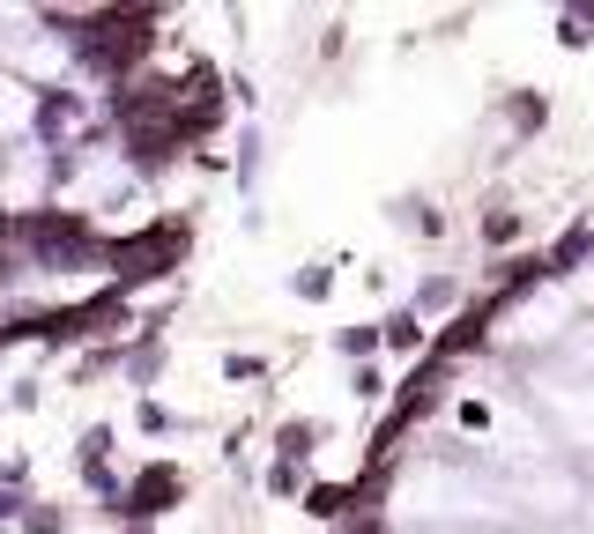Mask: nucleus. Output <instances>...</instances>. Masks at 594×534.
<instances>
[{"instance_id":"nucleus-6","label":"nucleus","mask_w":594,"mask_h":534,"mask_svg":"<svg viewBox=\"0 0 594 534\" xmlns=\"http://www.w3.org/2000/svg\"><path fill=\"white\" fill-rule=\"evenodd\" d=\"M290 290H297V297H313V305H320V297L335 290V267H327V260H313V267H297V275H290Z\"/></svg>"},{"instance_id":"nucleus-11","label":"nucleus","mask_w":594,"mask_h":534,"mask_svg":"<svg viewBox=\"0 0 594 534\" xmlns=\"http://www.w3.org/2000/svg\"><path fill=\"white\" fill-rule=\"evenodd\" d=\"M120 534H156V527H142V520H120Z\"/></svg>"},{"instance_id":"nucleus-2","label":"nucleus","mask_w":594,"mask_h":534,"mask_svg":"<svg viewBox=\"0 0 594 534\" xmlns=\"http://www.w3.org/2000/svg\"><path fill=\"white\" fill-rule=\"evenodd\" d=\"M178 497H186V468H178V461H148L142 475H126V483H120V505H112V512L148 527V520H164Z\"/></svg>"},{"instance_id":"nucleus-9","label":"nucleus","mask_w":594,"mask_h":534,"mask_svg":"<svg viewBox=\"0 0 594 534\" xmlns=\"http://www.w3.org/2000/svg\"><path fill=\"white\" fill-rule=\"evenodd\" d=\"M223 379H231V387H238V379H268V364H260V357H223Z\"/></svg>"},{"instance_id":"nucleus-10","label":"nucleus","mask_w":594,"mask_h":534,"mask_svg":"<svg viewBox=\"0 0 594 534\" xmlns=\"http://www.w3.org/2000/svg\"><path fill=\"white\" fill-rule=\"evenodd\" d=\"M379 393H387V371L365 364V371H357V401H379Z\"/></svg>"},{"instance_id":"nucleus-5","label":"nucleus","mask_w":594,"mask_h":534,"mask_svg":"<svg viewBox=\"0 0 594 534\" xmlns=\"http://www.w3.org/2000/svg\"><path fill=\"white\" fill-rule=\"evenodd\" d=\"M16 527H23V534H68L74 520H68L60 505H23V520H16Z\"/></svg>"},{"instance_id":"nucleus-3","label":"nucleus","mask_w":594,"mask_h":534,"mask_svg":"<svg viewBox=\"0 0 594 534\" xmlns=\"http://www.w3.org/2000/svg\"><path fill=\"white\" fill-rule=\"evenodd\" d=\"M543 364H550V371H565V379H594V312L580 319V327H572L557 349H550Z\"/></svg>"},{"instance_id":"nucleus-4","label":"nucleus","mask_w":594,"mask_h":534,"mask_svg":"<svg viewBox=\"0 0 594 534\" xmlns=\"http://www.w3.org/2000/svg\"><path fill=\"white\" fill-rule=\"evenodd\" d=\"M379 349H395V357H423V349H431V327H423L417 312H395V319H379Z\"/></svg>"},{"instance_id":"nucleus-7","label":"nucleus","mask_w":594,"mask_h":534,"mask_svg":"<svg viewBox=\"0 0 594 534\" xmlns=\"http://www.w3.org/2000/svg\"><path fill=\"white\" fill-rule=\"evenodd\" d=\"M520 238V208H491L483 216V245H513Z\"/></svg>"},{"instance_id":"nucleus-8","label":"nucleus","mask_w":594,"mask_h":534,"mask_svg":"<svg viewBox=\"0 0 594 534\" xmlns=\"http://www.w3.org/2000/svg\"><path fill=\"white\" fill-rule=\"evenodd\" d=\"M335 349H342V357H371V349H379V327H342Z\"/></svg>"},{"instance_id":"nucleus-1","label":"nucleus","mask_w":594,"mask_h":534,"mask_svg":"<svg viewBox=\"0 0 594 534\" xmlns=\"http://www.w3.org/2000/svg\"><path fill=\"white\" fill-rule=\"evenodd\" d=\"M520 401L535 409V423L550 431L557 453L594 461V379H565V371H550V364H528V393Z\"/></svg>"}]
</instances>
